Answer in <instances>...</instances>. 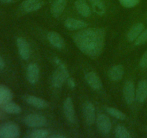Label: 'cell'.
Masks as SVG:
<instances>
[{
  "label": "cell",
  "mask_w": 147,
  "mask_h": 138,
  "mask_svg": "<svg viewBox=\"0 0 147 138\" xmlns=\"http://www.w3.org/2000/svg\"><path fill=\"white\" fill-rule=\"evenodd\" d=\"M106 41V32L99 27L82 29L73 36L78 48L90 58H96L103 53Z\"/></svg>",
  "instance_id": "1"
},
{
  "label": "cell",
  "mask_w": 147,
  "mask_h": 138,
  "mask_svg": "<svg viewBox=\"0 0 147 138\" xmlns=\"http://www.w3.org/2000/svg\"><path fill=\"white\" fill-rule=\"evenodd\" d=\"M53 61L57 65V68L52 75L51 83L53 87L55 89H60L67 80L70 75L66 65L59 57H55Z\"/></svg>",
  "instance_id": "2"
},
{
  "label": "cell",
  "mask_w": 147,
  "mask_h": 138,
  "mask_svg": "<svg viewBox=\"0 0 147 138\" xmlns=\"http://www.w3.org/2000/svg\"><path fill=\"white\" fill-rule=\"evenodd\" d=\"M20 135V129L17 124L11 122L0 124V138H17Z\"/></svg>",
  "instance_id": "3"
},
{
  "label": "cell",
  "mask_w": 147,
  "mask_h": 138,
  "mask_svg": "<svg viewBox=\"0 0 147 138\" xmlns=\"http://www.w3.org/2000/svg\"><path fill=\"white\" fill-rule=\"evenodd\" d=\"M24 122L31 128H40L47 124V119L40 114H29L24 116Z\"/></svg>",
  "instance_id": "4"
},
{
  "label": "cell",
  "mask_w": 147,
  "mask_h": 138,
  "mask_svg": "<svg viewBox=\"0 0 147 138\" xmlns=\"http://www.w3.org/2000/svg\"><path fill=\"white\" fill-rule=\"evenodd\" d=\"M96 124L98 130L103 135H107L111 132L112 124L109 116L104 114H100L96 118Z\"/></svg>",
  "instance_id": "5"
},
{
  "label": "cell",
  "mask_w": 147,
  "mask_h": 138,
  "mask_svg": "<svg viewBox=\"0 0 147 138\" xmlns=\"http://www.w3.org/2000/svg\"><path fill=\"white\" fill-rule=\"evenodd\" d=\"M123 96L124 101L127 104L131 105L136 100V89L135 85L131 80L125 83L123 88Z\"/></svg>",
  "instance_id": "6"
},
{
  "label": "cell",
  "mask_w": 147,
  "mask_h": 138,
  "mask_svg": "<svg viewBox=\"0 0 147 138\" xmlns=\"http://www.w3.org/2000/svg\"><path fill=\"white\" fill-rule=\"evenodd\" d=\"M83 114L86 122L88 124H93L96 120V109L93 103L90 101H86L83 106Z\"/></svg>",
  "instance_id": "7"
},
{
  "label": "cell",
  "mask_w": 147,
  "mask_h": 138,
  "mask_svg": "<svg viewBox=\"0 0 147 138\" xmlns=\"http://www.w3.org/2000/svg\"><path fill=\"white\" fill-rule=\"evenodd\" d=\"M16 44L20 57L24 60H29L30 57V47L27 40L23 37H20L16 40Z\"/></svg>",
  "instance_id": "8"
},
{
  "label": "cell",
  "mask_w": 147,
  "mask_h": 138,
  "mask_svg": "<svg viewBox=\"0 0 147 138\" xmlns=\"http://www.w3.org/2000/svg\"><path fill=\"white\" fill-rule=\"evenodd\" d=\"M85 79L86 83L91 89L94 90H100L103 87L101 79L100 78L98 75L93 71H89L85 74Z\"/></svg>",
  "instance_id": "9"
},
{
  "label": "cell",
  "mask_w": 147,
  "mask_h": 138,
  "mask_svg": "<svg viewBox=\"0 0 147 138\" xmlns=\"http://www.w3.org/2000/svg\"><path fill=\"white\" fill-rule=\"evenodd\" d=\"M63 112L67 120L70 123L76 122V111L73 99L70 97L66 98L63 103Z\"/></svg>",
  "instance_id": "10"
},
{
  "label": "cell",
  "mask_w": 147,
  "mask_h": 138,
  "mask_svg": "<svg viewBox=\"0 0 147 138\" xmlns=\"http://www.w3.org/2000/svg\"><path fill=\"white\" fill-rule=\"evenodd\" d=\"M27 80L30 84L34 85L38 81L40 77V68L37 63H32L28 65L26 70Z\"/></svg>",
  "instance_id": "11"
},
{
  "label": "cell",
  "mask_w": 147,
  "mask_h": 138,
  "mask_svg": "<svg viewBox=\"0 0 147 138\" xmlns=\"http://www.w3.org/2000/svg\"><path fill=\"white\" fill-rule=\"evenodd\" d=\"M47 39L49 43L56 49L61 50L65 46V43L63 37L55 31L49 32L47 34Z\"/></svg>",
  "instance_id": "12"
},
{
  "label": "cell",
  "mask_w": 147,
  "mask_h": 138,
  "mask_svg": "<svg viewBox=\"0 0 147 138\" xmlns=\"http://www.w3.org/2000/svg\"><path fill=\"white\" fill-rule=\"evenodd\" d=\"M43 1L42 0H24L20 5L22 10L26 13H31L37 11L42 7Z\"/></svg>",
  "instance_id": "13"
},
{
  "label": "cell",
  "mask_w": 147,
  "mask_h": 138,
  "mask_svg": "<svg viewBox=\"0 0 147 138\" xmlns=\"http://www.w3.org/2000/svg\"><path fill=\"white\" fill-rule=\"evenodd\" d=\"M64 25L69 30H80L87 27L88 24L81 20L68 18L65 20Z\"/></svg>",
  "instance_id": "14"
},
{
  "label": "cell",
  "mask_w": 147,
  "mask_h": 138,
  "mask_svg": "<svg viewBox=\"0 0 147 138\" xmlns=\"http://www.w3.org/2000/svg\"><path fill=\"white\" fill-rule=\"evenodd\" d=\"M123 75H124V68L121 64L113 66V67L111 68L108 73L109 78L112 81L115 82L120 81L123 78Z\"/></svg>",
  "instance_id": "15"
},
{
  "label": "cell",
  "mask_w": 147,
  "mask_h": 138,
  "mask_svg": "<svg viewBox=\"0 0 147 138\" xmlns=\"http://www.w3.org/2000/svg\"><path fill=\"white\" fill-rule=\"evenodd\" d=\"M24 99L28 104L37 108V109H45L48 106V103L45 99L38 97V96L27 95V96H24Z\"/></svg>",
  "instance_id": "16"
},
{
  "label": "cell",
  "mask_w": 147,
  "mask_h": 138,
  "mask_svg": "<svg viewBox=\"0 0 147 138\" xmlns=\"http://www.w3.org/2000/svg\"><path fill=\"white\" fill-rule=\"evenodd\" d=\"M67 5V0H54L50 7V13L54 17H60Z\"/></svg>",
  "instance_id": "17"
},
{
  "label": "cell",
  "mask_w": 147,
  "mask_h": 138,
  "mask_svg": "<svg viewBox=\"0 0 147 138\" xmlns=\"http://www.w3.org/2000/svg\"><path fill=\"white\" fill-rule=\"evenodd\" d=\"M144 30V24L142 22H138L134 24L126 34V37L129 42H134L141 33Z\"/></svg>",
  "instance_id": "18"
},
{
  "label": "cell",
  "mask_w": 147,
  "mask_h": 138,
  "mask_svg": "<svg viewBox=\"0 0 147 138\" xmlns=\"http://www.w3.org/2000/svg\"><path fill=\"white\" fill-rule=\"evenodd\" d=\"M147 99V81L142 80L138 83L136 89V100L139 103H143Z\"/></svg>",
  "instance_id": "19"
},
{
  "label": "cell",
  "mask_w": 147,
  "mask_h": 138,
  "mask_svg": "<svg viewBox=\"0 0 147 138\" xmlns=\"http://www.w3.org/2000/svg\"><path fill=\"white\" fill-rule=\"evenodd\" d=\"M75 7L78 12L84 17H90L91 9L86 0H76L75 1Z\"/></svg>",
  "instance_id": "20"
},
{
  "label": "cell",
  "mask_w": 147,
  "mask_h": 138,
  "mask_svg": "<svg viewBox=\"0 0 147 138\" xmlns=\"http://www.w3.org/2000/svg\"><path fill=\"white\" fill-rule=\"evenodd\" d=\"M13 98L11 91L7 86L0 84V107L11 101Z\"/></svg>",
  "instance_id": "21"
},
{
  "label": "cell",
  "mask_w": 147,
  "mask_h": 138,
  "mask_svg": "<svg viewBox=\"0 0 147 138\" xmlns=\"http://www.w3.org/2000/svg\"><path fill=\"white\" fill-rule=\"evenodd\" d=\"M92 9L99 16H103L106 12V7L103 0H88Z\"/></svg>",
  "instance_id": "22"
},
{
  "label": "cell",
  "mask_w": 147,
  "mask_h": 138,
  "mask_svg": "<svg viewBox=\"0 0 147 138\" xmlns=\"http://www.w3.org/2000/svg\"><path fill=\"white\" fill-rule=\"evenodd\" d=\"M1 108L6 113L11 114H17L22 112V108L20 107V105L11 101L4 104Z\"/></svg>",
  "instance_id": "23"
},
{
  "label": "cell",
  "mask_w": 147,
  "mask_h": 138,
  "mask_svg": "<svg viewBox=\"0 0 147 138\" xmlns=\"http://www.w3.org/2000/svg\"><path fill=\"white\" fill-rule=\"evenodd\" d=\"M49 136V132L47 129L35 128L33 130L30 131V133L26 137L31 138H46Z\"/></svg>",
  "instance_id": "24"
},
{
  "label": "cell",
  "mask_w": 147,
  "mask_h": 138,
  "mask_svg": "<svg viewBox=\"0 0 147 138\" xmlns=\"http://www.w3.org/2000/svg\"><path fill=\"white\" fill-rule=\"evenodd\" d=\"M115 137L117 138H130V132L123 125H118L115 129Z\"/></svg>",
  "instance_id": "25"
},
{
  "label": "cell",
  "mask_w": 147,
  "mask_h": 138,
  "mask_svg": "<svg viewBox=\"0 0 147 138\" xmlns=\"http://www.w3.org/2000/svg\"><path fill=\"white\" fill-rule=\"evenodd\" d=\"M106 112L111 116H113V117L116 118L118 119H120V120H124V119H126V115L123 112H122L121 111L119 110L116 108L108 107L106 108Z\"/></svg>",
  "instance_id": "26"
},
{
  "label": "cell",
  "mask_w": 147,
  "mask_h": 138,
  "mask_svg": "<svg viewBox=\"0 0 147 138\" xmlns=\"http://www.w3.org/2000/svg\"><path fill=\"white\" fill-rule=\"evenodd\" d=\"M147 43V29L144 30L140 35L134 41V45L136 46L142 45Z\"/></svg>",
  "instance_id": "27"
},
{
  "label": "cell",
  "mask_w": 147,
  "mask_h": 138,
  "mask_svg": "<svg viewBox=\"0 0 147 138\" xmlns=\"http://www.w3.org/2000/svg\"><path fill=\"white\" fill-rule=\"evenodd\" d=\"M120 4L126 8H133L139 3L140 0H119Z\"/></svg>",
  "instance_id": "28"
},
{
  "label": "cell",
  "mask_w": 147,
  "mask_h": 138,
  "mask_svg": "<svg viewBox=\"0 0 147 138\" xmlns=\"http://www.w3.org/2000/svg\"><path fill=\"white\" fill-rule=\"evenodd\" d=\"M139 66L142 68H147V50L142 55L140 62H139Z\"/></svg>",
  "instance_id": "29"
},
{
  "label": "cell",
  "mask_w": 147,
  "mask_h": 138,
  "mask_svg": "<svg viewBox=\"0 0 147 138\" xmlns=\"http://www.w3.org/2000/svg\"><path fill=\"white\" fill-rule=\"evenodd\" d=\"M66 82H67V85H68V86L70 88V89H73L75 87H76V80H75V79L73 78L70 77V76H69V77L67 78Z\"/></svg>",
  "instance_id": "30"
},
{
  "label": "cell",
  "mask_w": 147,
  "mask_h": 138,
  "mask_svg": "<svg viewBox=\"0 0 147 138\" xmlns=\"http://www.w3.org/2000/svg\"><path fill=\"white\" fill-rule=\"evenodd\" d=\"M5 67V62H4L3 57L0 55V70H3Z\"/></svg>",
  "instance_id": "31"
},
{
  "label": "cell",
  "mask_w": 147,
  "mask_h": 138,
  "mask_svg": "<svg viewBox=\"0 0 147 138\" xmlns=\"http://www.w3.org/2000/svg\"><path fill=\"white\" fill-rule=\"evenodd\" d=\"M50 138H65V136L63 135H53L50 136Z\"/></svg>",
  "instance_id": "32"
},
{
  "label": "cell",
  "mask_w": 147,
  "mask_h": 138,
  "mask_svg": "<svg viewBox=\"0 0 147 138\" xmlns=\"http://www.w3.org/2000/svg\"><path fill=\"white\" fill-rule=\"evenodd\" d=\"M14 0H0V1L3 3H5V4H9V3L12 2Z\"/></svg>",
  "instance_id": "33"
},
{
  "label": "cell",
  "mask_w": 147,
  "mask_h": 138,
  "mask_svg": "<svg viewBox=\"0 0 147 138\" xmlns=\"http://www.w3.org/2000/svg\"><path fill=\"white\" fill-rule=\"evenodd\" d=\"M146 16H147V14H146Z\"/></svg>",
  "instance_id": "34"
}]
</instances>
